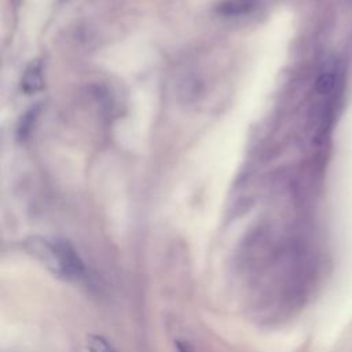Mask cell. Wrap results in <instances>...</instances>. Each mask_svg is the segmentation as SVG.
<instances>
[{"label":"cell","instance_id":"6da1fadb","mask_svg":"<svg viewBox=\"0 0 352 352\" xmlns=\"http://www.w3.org/2000/svg\"><path fill=\"white\" fill-rule=\"evenodd\" d=\"M26 249L56 276L77 279L84 275V261L67 241L34 238L26 243Z\"/></svg>","mask_w":352,"mask_h":352},{"label":"cell","instance_id":"7a4b0ae2","mask_svg":"<svg viewBox=\"0 0 352 352\" xmlns=\"http://www.w3.org/2000/svg\"><path fill=\"white\" fill-rule=\"evenodd\" d=\"M44 87V78H43V67H41V62L36 60L32 62L21 80V89L25 94H34L40 89H43Z\"/></svg>","mask_w":352,"mask_h":352},{"label":"cell","instance_id":"3957f363","mask_svg":"<svg viewBox=\"0 0 352 352\" xmlns=\"http://www.w3.org/2000/svg\"><path fill=\"white\" fill-rule=\"evenodd\" d=\"M250 7H252V3H246L243 0H232L221 4L219 11L226 15H238L249 11Z\"/></svg>","mask_w":352,"mask_h":352},{"label":"cell","instance_id":"277c9868","mask_svg":"<svg viewBox=\"0 0 352 352\" xmlns=\"http://www.w3.org/2000/svg\"><path fill=\"white\" fill-rule=\"evenodd\" d=\"M87 349L88 352H117L103 337L94 334L87 337Z\"/></svg>","mask_w":352,"mask_h":352},{"label":"cell","instance_id":"5b68a950","mask_svg":"<svg viewBox=\"0 0 352 352\" xmlns=\"http://www.w3.org/2000/svg\"><path fill=\"white\" fill-rule=\"evenodd\" d=\"M336 84V76L333 73H323L318 80H316V91L320 95H326L331 92Z\"/></svg>","mask_w":352,"mask_h":352},{"label":"cell","instance_id":"8992f818","mask_svg":"<svg viewBox=\"0 0 352 352\" xmlns=\"http://www.w3.org/2000/svg\"><path fill=\"white\" fill-rule=\"evenodd\" d=\"M34 117H36V111H34V110H30L29 113H26V114L22 117L21 124H19V126H18V136H19V139H25V138L29 135L30 128H32V125H33Z\"/></svg>","mask_w":352,"mask_h":352},{"label":"cell","instance_id":"52a82bcc","mask_svg":"<svg viewBox=\"0 0 352 352\" xmlns=\"http://www.w3.org/2000/svg\"><path fill=\"white\" fill-rule=\"evenodd\" d=\"M176 349H177V352H194V349L191 348V345L188 342L180 341V340L176 341Z\"/></svg>","mask_w":352,"mask_h":352}]
</instances>
